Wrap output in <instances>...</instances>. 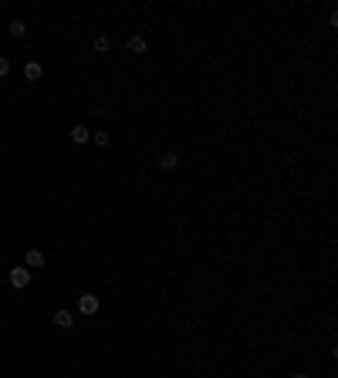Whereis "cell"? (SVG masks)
Instances as JSON below:
<instances>
[{"label": "cell", "mask_w": 338, "mask_h": 378, "mask_svg": "<svg viewBox=\"0 0 338 378\" xmlns=\"http://www.w3.org/2000/svg\"><path fill=\"white\" fill-rule=\"evenodd\" d=\"M102 301H98V294H81V301H78V311L81 314H98Z\"/></svg>", "instance_id": "1"}, {"label": "cell", "mask_w": 338, "mask_h": 378, "mask_svg": "<svg viewBox=\"0 0 338 378\" xmlns=\"http://www.w3.org/2000/svg\"><path fill=\"white\" fill-rule=\"evenodd\" d=\"M156 166L166 169V172H173L179 166V155H176V152H162V155H156Z\"/></svg>", "instance_id": "2"}, {"label": "cell", "mask_w": 338, "mask_h": 378, "mask_svg": "<svg viewBox=\"0 0 338 378\" xmlns=\"http://www.w3.org/2000/svg\"><path fill=\"white\" fill-rule=\"evenodd\" d=\"M10 284H14V287H27V284H31V270H27V267H14V270H10Z\"/></svg>", "instance_id": "3"}, {"label": "cell", "mask_w": 338, "mask_h": 378, "mask_svg": "<svg viewBox=\"0 0 338 378\" xmlns=\"http://www.w3.org/2000/svg\"><path fill=\"white\" fill-rule=\"evenodd\" d=\"M51 321H54V328L68 331V328H71V324H75V314H71V311H65V307H61V311H54V318H51Z\"/></svg>", "instance_id": "4"}, {"label": "cell", "mask_w": 338, "mask_h": 378, "mask_svg": "<svg viewBox=\"0 0 338 378\" xmlns=\"http://www.w3.org/2000/svg\"><path fill=\"white\" fill-rule=\"evenodd\" d=\"M38 267H44V254L41 250H27V270H38Z\"/></svg>", "instance_id": "5"}, {"label": "cell", "mask_w": 338, "mask_h": 378, "mask_svg": "<svg viewBox=\"0 0 338 378\" xmlns=\"http://www.w3.org/2000/svg\"><path fill=\"white\" fill-rule=\"evenodd\" d=\"M71 139H75V145H81V142L92 139V132H88L84 125H75V129H71Z\"/></svg>", "instance_id": "6"}, {"label": "cell", "mask_w": 338, "mask_h": 378, "mask_svg": "<svg viewBox=\"0 0 338 378\" xmlns=\"http://www.w3.org/2000/svg\"><path fill=\"white\" fill-rule=\"evenodd\" d=\"M24 78H27V81H41V65L38 61H31V65L24 68Z\"/></svg>", "instance_id": "7"}, {"label": "cell", "mask_w": 338, "mask_h": 378, "mask_svg": "<svg viewBox=\"0 0 338 378\" xmlns=\"http://www.w3.org/2000/svg\"><path fill=\"white\" fill-rule=\"evenodd\" d=\"M125 47H129L132 54H142V51H146V38H129V41H125Z\"/></svg>", "instance_id": "8"}, {"label": "cell", "mask_w": 338, "mask_h": 378, "mask_svg": "<svg viewBox=\"0 0 338 378\" xmlns=\"http://www.w3.org/2000/svg\"><path fill=\"white\" fill-rule=\"evenodd\" d=\"M10 38H24V34H27V27H24V20H10Z\"/></svg>", "instance_id": "9"}, {"label": "cell", "mask_w": 338, "mask_h": 378, "mask_svg": "<svg viewBox=\"0 0 338 378\" xmlns=\"http://www.w3.org/2000/svg\"><path fill=\"white\" fill-rule=\"evenodd\" d=\"M108 47H112V41H108V38H95V51H98V54H105Z\"/></svg>", "instance_id": "10"}, {"label": "cell", "mask_w": 338, "mask_h": 378, "mask_svg": "<svg viewBox=\"0 0 338 378\" xmlns=\"http://www.w3.org/2000/svg\"><path fill=\"white\" fill-rule=\"evenodd\" d=\"M92 142L102 149V145H108V132H92Z\"/></svg>", "instance_id": "11"}, {"label": "cell", "mask_w": 338, "mask_h": 378, "mask_svg": "<svg viewBox=\"0 0 338 378\" xmlns=\"http://www.w3.org/2000/svg\"><path fill=\"white\" fill-rule=\"evenodd\" d=\"M7 75H10V57L0 54V78H7Z\"/></svg>", "instance_id": "12"}, {"label": "cell", "mask_w": 338, "mask_h": 378, "mask_svg": "<svg viewBox=\"0 0 338 378\" xmlns=\"http://www.w3.org/2000/svg\"><path fill=\"white\" fill-rule=\"evenodd\" d=\"M294 378H308V375H294Z\"/></svg>", "instance_id": "13"}]
</instances>
